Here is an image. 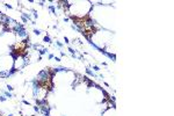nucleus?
Returning a JSON list of instances; mask_svg holds the SVG:
<instances>
[{
    "instance_id": "nucleus-1",
    "label": "nucleus",
    "mask_w": 174,
    "mask_h": 116,
    "mask_svg": "<svg viewBox=\"0 0 174 116\" xmlns=\"http://www.w3.org/2000/svg\"><path fill=\"white\" fill-rule=\"evenodd\" d=\"M27 51V44L25 42H21V43H17V44L14 45V48H13V52L15 55H19V56H21V55H25Z\"/></svg>"
},
{
    "instance_id": "nucleus-2",
    "label": "nucleus",
    "mask_w": 174,
    "mask_h": 116,
    "mask_svg": "<svg viewBox=\"0 0 174 116\" xmlns=\"http://www.w3.org/2000/svg\"><path fill=\"white\" fill-rule=\"evenodd\" d=\"M38 85L42 87V88H45V89H50L52 86V82L50 79H42V80L38 81Z\"/></svg>"
}]
</instances>
